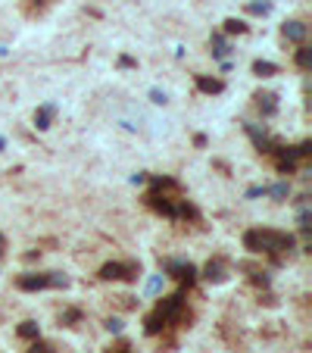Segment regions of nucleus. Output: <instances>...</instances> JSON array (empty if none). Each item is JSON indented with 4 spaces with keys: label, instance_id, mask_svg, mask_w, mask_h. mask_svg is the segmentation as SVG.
<instances>
[{
    "label": "nucleus",
    "instance_id": "f257e3e1",
    "mask_svg": "<svg viewBox=\"0 0 312 353\" xmlns=\"http://www.w3.org/2000/svg\"><path fill=\"white\" fill-rule=\"evenodd\" d=\"M247 247L250 250H284V247H290V238H284V234H278V231H250L247 234Z\"/></svg>",
    "mask_w": 312,
    "mask_h": 353
}]
</instances>
